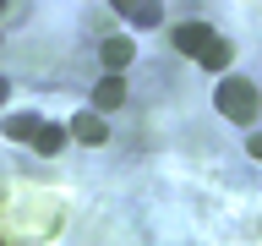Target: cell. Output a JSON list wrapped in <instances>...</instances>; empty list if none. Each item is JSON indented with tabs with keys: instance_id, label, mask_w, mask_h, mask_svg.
<instances>
[{
	"instance_id": "cell-12",
	"label": "cell",
	"mask_w": 262,
	"mask_h": 246,
	"mask_svg": "<svg viewBox=\"0 0 262 246\" xmlns=\"http://www.w3.org/2000/svg\"><path fill=\"white\" fill-rule=\"evenodd\" d=\"M110 6H115V11H120V16H126V11H131V0H110Z\"/></svg>"
},
{
	"instance_id": "cell-9",
	"label": "cell",
	"mask_w": 262,
	"mask_h": 246,
	"mask_svg": "<svg viewBox=\"0 0 262 246\" xmlns=\"http://www.w3.org/2000/svg\"><path fill=\"white\" fill-rule=\"evenodd\" d=\"M33 131H38V115H28V110H22V115H6V137H11V142H28Z\"/></svg>"
},
{
	"instance_id": "cell-8",
	"label": "cell",
	"mask_w": 262,
	"mask_h": 246,
	"mask_svg": "<svg viewBox=\"0 0 262 246\" xmlns=\"http://www.w3.org/2000/svg\"><path fill=\"white\" fill-rule=\"evenodd\" d=\"M131 28H159L164 22V0H131Z\"/></svg>"
},
{
	"instance_id": "cell-7",
	"label": "cell",
	"mask_w": 262,
	"mask_h": 246,
	"mask_svg": "<svg viewBox=\"0 0 262 246\" xmlns=\"http://www.w3.org/2000/svg\"><path fill=\"white\" fill-rule=\"evenodd\" d=\"M229 60H235V44H229V38H219V33H213L208 44H202V55H196V66H208V71H224Z\"/></svg>"
},
{
	"instance_id": "cell-11",
	"label": "cell",
	"mask_w": 262,
	"mask_h": 246,
	"mask_svg": "<svg viewBox=\"0 0 262 246\" xmlns=\"http://www.w3.org/2000/svg\"><path fill=\"white\" fill-rule=\"evenodd\" d=\"M6 98H11V82H6V77H0V104H6Z\"/></svg>"
},
{
	"instance_id": "cell-13",
	"label": "cell",
	"mask_w": 262,
	"mask_h": 246,
	"mask_svg": "<svg viewBox=\"0 0 262 246\" xmlns=\"http://www.w3.org/2000/svg\"><path fill=\"white\" fill-rule=\"evenodd\" d=\"M0 11H6V0H0Z\"/></svg>"
},
{
	"instance_id": "cell-5",
	"label": "cell",
	"mask_w": 262,
	"mask_h": 246,
	"mask_svg": "<svg viewBox=\"0 0 262 246\" xmlns=\"http://www.w3.org/2000/svg\"><path fill=\"white\" fill-rule=\"evenodd\" d=\"M66 137H71V131H66V126H55V120H38V131H33L28 142L38 148L44 159H55V153H60V148H66Z\"/></svg>"
},
{
	"instance_id": "cell-2",
	"label": "cell",
	"mask_w": 262,
	"mask_h": 246,
	"mask_svg": "<svg viewBox=\"0 0 262 246\" xmlns=\"http://www.w3.org/2000/svg\"><path fill=\"white\" fill-rule=\"evenodd\" d=\"M208 38H213V28L202 22V16H191V22H175V33H169V44H175L180 55H191V60L202 55V44H208Z\"/></svg>"
},
{
	"instance_id": "cell-3",
	"label": "cell",
	"mask_w": 262,
	"mask_h": 246,
	"mask_svg": "<svg viewBox=\"0 0 262 246\" xmlns=\"http://www.w3.org/2000/svg\"><path fill=\"white\" fill-rule=\"evenodd\" d=\"M71 137H77V142H88V148H98V142H110V120H104V110H82L77 120H71Z\"/></svg>"
},
{
	"instance_id": "cell-10",
	"label": "cell",
	"mask_w": 262,
	"mask_h": 246,
	"mask_svg": "<svg viewBox=\"0 0 262 246\" xmlns=\"http://www.w3.org/2000/svg\"><path fill=\"white\" fill-rule=\"evenodd\" d=\"M246 153H251V159L262 164V131H251V137H246Z\"/></svg>"
},
{
	"instance_id": "cell-6",
	"label": "cell",
	"mask_w": 262,
	"mask_h": 246,
	"mask_svg": "<svg viewBox=\"0 0 262 246\" xmlns=\"http://www.w3.org/2000/svg\"><path fill=\"white\" fill-rule=\"evenodd\" d=\"M120 104H126V82H120V71H110L93 88V110H120Z\"/></svg>"
},
{
	"instance_id": "cell-4",
	"label": "cell",
	"mask_w": 262,
	"mask_h": 246,
	"mask_svg": "<svg viewBox=\"0 0 262 246\" xmlns=\"http://www.w3.org/2000/svg\"><path fill=\"white\" fill-rule=\"evenodd\" d=\"M98 60L110 66V71H126V66L137 60V49H131V38H120V33H110V38L98 44Z\"/></svg>"
},
{
	"instance_id": "cell-1",
	"label": "cell",
	"mask_w": 262,
	"mask_h": 246,
	"mask_svg": "<svg viewBox=\"0 0 262 246\" xmlns=\"http://www.w3.org/2000/svg\"><path fill=\"white\" fill-rule=\"evenodd\" d=\"M213 104H219V115H224V120L251 126V120H257L262 93H257V82H246V77H224V82H219V93H213Z\"/></svg>"
}]
</instances>
